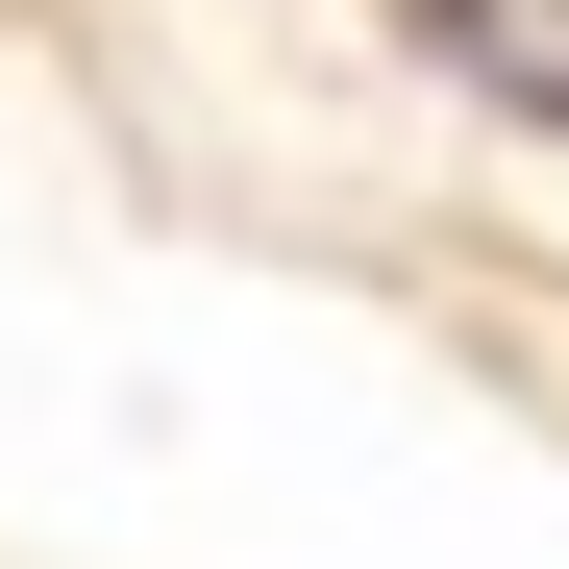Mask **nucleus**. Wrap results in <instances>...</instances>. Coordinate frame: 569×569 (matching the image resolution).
<instances>
[{
  "label": "nucleus",
  "instance_id": "nucleus-1",
  "mask_svg": "<svg viewBox=\"0 0 569 569\" xmlns=\"http://www.w3.org/2000/svg\"><path fill=\"white\" fill-rule=\"evenodd\" d=\"M397 50L446 100H496L520 149H569V0H397Z\"/></svg>",
  "mask_w": 569,
  "mask_h": 569
}]
</instances>
